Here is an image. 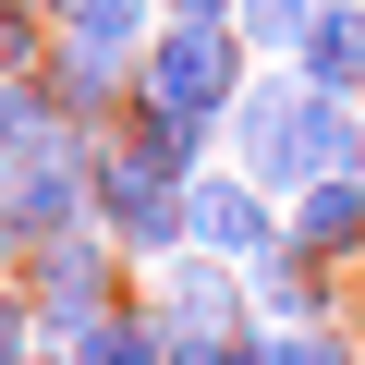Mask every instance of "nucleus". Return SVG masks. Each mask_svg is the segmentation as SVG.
<instances>
[{
    "label": "nucleus",
    "instance_id": "1",
    "mask_svg": "<svg viewBox=\"0 0 365 365\" xmlns=\"http://www.w3.org/2000/svg\"><path fill=\"white\" fill-rule=\"evenodd\" d=\"M182 182L195 170H170L134 122H110L98 134V232L122 256H182Z\"/></svg>",
    "mask_w": 365,
    "mask_h": 365
},
{
    "label": "nucleus",
    "instance_id": "2",
    "mask_svg": "<svg viewBox=\"0 0 365 365\" xmlns=\"http://www.w3.org/2000/svg\"><path fill=\"white\" fill-rule=\"evenodd\" d=\"M25 304H37V329L49 341H86L110 304H122V244L98 232V220H73V232H49V244H25Z\"/></svg>",
    "mask_w": 365,
    "mask_h": 365
},
{
    "label": "nucleus",
    "instance_id": "3",
    "mask_svg": "<svg viewBox=\"0 0 365 365\" xmlns=\"http://www.w3.org/2000/svg\"><path fill=\"white\" fill-rule=\"evenodd\" d=\"M0 220H13V244H49V232L98 220V134H86V122H61L49 146L0 158Z\"/></svg>",
    "mask_w": 365,
    "mask_h": 365
},
{
    "label": "nucleus",
    "instance_id": "4",
    "mask_svg": "<svg viewBox=\"0 0 365 365\" xmlns=\"http://www.w3.org/2000/svg\"><path fill=\"white\" fill-rule=\"evenodd\" d=\"M134 86L170 98V110H207V122L232 134V98H244V25H170V13H158V37L134 49Z\"/></svg>",
    "mask_w": 365,
    "mask_h": 365
},
{
    "label": "nucleus",
    "instance_id": "5",
    "mask_svg": "<svg viewBox=\"0 0 365 365\" xmlns=\"http://www.w3.org/2000/svg\"><path fill=\"white\" fill-rule=\"evenodd\" d=\"M280 232H292V207L268 195L256 170H195V182H182V244H207V256H244V268H256Z\"/></svg>",
    "mask_w": 365,
    "mask_h": 365
},
{
    "label": "nucleus",
    "instance_id": "6",
    "mask_svg": "<svg viewBox=\"0 0 365 365\" xmlns=\"http://www.w3.org/2000/svg\"><path fill=\"white\" fill-rule=\"evenodd\" d=\"M232 268H244V256L182 244V256H170V280H158V329H170V341H244V329H256V292H244Z\"/></svg>",
    "mask_w": 365,
    "mask_h": 365
},
{
    "label": "nucleus",
    "instance_id": "7",
    "mask_svg": "<svg viewBox=\"0 0 365 365\" xmlns=\"http://www.w3.org/2000/svg\"><path fill=\"white\" fill-rule=\"evenodd\" d=\"M244 292H256V317H292V329H304V317H341V280H329V256H304L292 232H280V244L244 268Z\"/></svg>",
    "mask_w": 365,
    "mask_h": 365
},
{
    "label": "nucleus",
    "instance_id": "8",
    "mask_svg": "<svg viewBox=\"0 0 365 365\" xmlns=\"http://www.w3.org/2000/svg\"><path fill=\"white\" fill-rule=\"evenodd\" d=\"M292 244L329 256V268L365 256V170H317V182H304V195H292Z\"/></svg>",
    "mask_w": 365,
    "mask_h": 365
},
{
    "label": "nucleus",
    "instance_id": "9",
    "mask_svg": "<svg viewBox=\"0 0 365 365\" xmlns=\"http://www.w3.org/2000/svg\"><path fill=\"white\" fill-rule=\"evenodd\" d=\"M317 86H341V98H365V0H329V13L304 25V49H292Z\"/></svg>",
    "mask_w": 365,
    "mask_h": 365
},
{
    "label": "nucleus",
    "instance_id": "10",
    "mask_svg": "<svg viewBox=\"0 0 365 365\" xmlns=\"http://www.w3.org/2000/svg\"><path fill=\"white\" fill-rule=\"evenodd\" d=\"M61 353H73V365H170L182 341L158 329V304H110V317H98L86 341H61Z\"/></svg>",
    "mask_w": 365,
    "mask_h": 365
},
{
    "label": "nucleus",
    "instance_id": "11",
    "mask_svg": "<svg viewBox=\"0 0 365 365\" xmlns=\"http://www.w3.org/2000/svg\"><path fill=\"white\" fill-rule=\"evenodd\" d=\"M49 37H86V49H146L158 37V0H37Z\"/></svg>",
    "mask_w": 365,
    "mask_h": 365
},
{
    "label": "nucleus",
    "instance_id": "12",
    "mask_svg": "<svg viewBox=\"0 0 365 365\" xmlns=\"http://www.w3.org/2000/svg\"><path fill=\"white\" fill-rule=\"evenodd\" d=\"M232 353H244V365H353V341H341L329 317H304V329H292V317H256Z\"/></svg>",
    "mask_w": 365,
    "mask_h": 365
},
{
    "label": "nucleus",
    "instance_id": "13",
    "mask_svg": "<svg viewBox=\"0 0 365 365\" xmlns=\"http://www.w3.org/2000/svg\"><path fill=\"white\" fill-rule=\"evenodd\" d=\"M317 13H329V0H232V25H244V49H268V61H292Z\"/></svg>",
    "mask_w": 365,
    "mask_h": 365
},
{
    "label": "nucleus",
    "instance_id": "14",
    "mask_svg": "<svg viewBox=\"0 0 365 365\" xmlns=\"http://www.w3.org/2000/svg\"><path fill=\"white\" fill-rule=\"evenodd\" d=\"M37 353H49V329L25 304V280H0V365H37Z\"/></svg>",
    "mask_w": 365,
    "mask_h": 365
},
{
    "label": "nucleus",
    "instance_id": "15",
    "mask_svg": "<svg viewBox=\"0 0 365 365\" xmlns=\"http://www.w3.org/2000/svg\"><path fill=\"white\" fill-rule=\"evenodd\" d=\"M170 25H232V0H158Z\"/></svg>",
    "mask_w": 365,
    "mask_h": 365
},
{
    "label": "nucleus",
    "instance_id": "16",
    "mask_svg": "<svg viewBox=\"0 0 365 365\" xmlns=\"http://www.w3.org/2000/svg\"><path fill=\"white\" fill-rule=\"evenodd\" d=\"M170 365H244V353H232V341H182Z\"/></svg>",
    "mask_w": 365,
    "mask_h": 365
},
{
    "label": "nucleus",
    "instance_id": "17",
    "mask_svg": "<svg viewBox=\"0 0 365 365\" xmlns=\"http://www.w3.org/2000/svg\"><path fill=\"white\" fill-rule=\"evenodd\" d=\"M13 268H25V244H13V220H0V280H13Z\"/></svg>",
    "mask_w": 365,
    "mask_h": 365
},
{
    "label": "nucleus",
    "instance_id": "18",
    "mask_svg": "<svg viewBox=\"0 0 365 365\" xmlns=\"http://www.w3.org/2000/svg\"><path fill=\"white\" fill-rule=\"evenodd\" d=\"M37 365H73V353H61V341H49V353H37Z\"/></svg>",
    "mask_w": 365,
    "mask_h": 365
}]
</instances>
